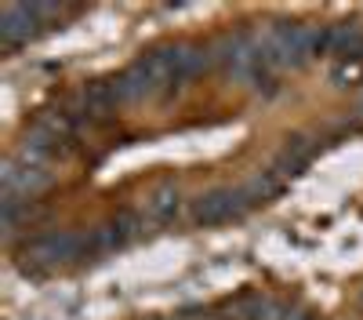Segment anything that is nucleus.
<instances>
[{"mask_svg":"<svg viewBox=\"0 0 363 320\" xmlns=\"http://www.w3.org/2000/svg\"><path fill=\"white\" fill-rule=\"evenodd\" d=\"M284 153H291V157H298V160L313 164V157L320 153V142H316L313 135H306V131H294V135L287 138V145H284Z\"/></svg>","mask_w":363,"mask_h":320,"instance_id":"nucleus-4","label":"nucleus"},{"mask_svg":"<svg viewBox=\"0 0 363 320\" xmlns=\"http://www.w3.org/2000/svg\"><path fill=\"white\" fill-rule=\"evenodd\" d=\"M330 84H335V87L359 84V87H363V70H359V62H338L335 70H330Z\"/></svg>","mask_w":363,"mask_h":320,"instance_id":"nucleus-5","label":"nucleus"},{"mask_svg":"<svg viewBox=\"0 0 363 320\" xmlns=\"http://www.w3.org/2000/svg\"><path fill=\"white\" fill-rule=\"evenodd\" d=\"M335 55H338V62H359L363 58V29L359 26H335Z\"/></svg>","mask_w":363,"mask_h":320,"instance_id":"nucleus-3","label":"nucleus"},{"mask_svg":"<svg viewBox=\"0 0 363 320\" xmlns=\"http://www.w3.org/2000/svg\"><path fill=\"white\" fill-rule=\"evenodd\" d=\"M178 215H182V197H178V189H174L171 182L157 186L153 193L145 197V219H149V222L171 226V222H178Z\"/></svg>","mask_w":363,"mask_h":320,"instance_id":"nucleus-2","label":"nucleus"},{"mask_svg":"<svg viewBox=\"0 0 363 320\" xmlns=\"http://www.w3.org/2000/svg\"><path fill=\"white\" fill-rule=\"evenodd\" d=\"M359 306H363V291H359Z\"/></svg>","mask_w":363,"mask_h":320,"instance_id":"nucleus-6","label":"nucleus"},{"mask_svg":"<svg viewBox=\"0 0 363 320\" xmlns=\"http://www.w3.org/2000/svg\"><path fill=\"white\" fill-rule=\"evenodd\" d=\"M247 211H255V200L247 197V189H211L203 197L193 200V222L196 226H218L229 219H244Z\"/></svg>","mask_w":363,"mask_h":320,"instance_id":"nucleus-1","label":"nucleus"}]
</instances>
